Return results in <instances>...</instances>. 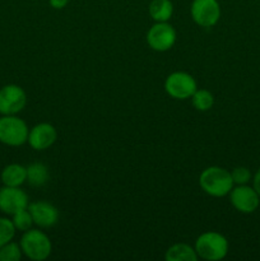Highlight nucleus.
I'll return each instance as SVG.
<instances>
[{
	"instance_id": "obj_1",
	"label": "nucleus",
	"mask_w": 260,
	"mask_h": 261,
	"mask_svg": "<svg viewBox=\"0 0 260 261\" xmlns=\"http://www.w3.org/2000/svg\"><path fill=\"white\" fill-rule=\"evenodd\" d=\"M199 185L208 195L222 198L229 194L235 184L229 171L218 166H212L200 173Z\"/></svg>"
},
{
	"instance_id": "obj_2",
	"label": "nucleus",
	"mask_w": 260,
	"mask_h": 261,
	"mask_svg": "<svg viewBox=\"0 0 260 261\" xmlns=\"http://www.w3.org/2000/svg\"><path fill=\"white\" fill-rule=\"evenodd\" d=\"M195 251L196 255L204 260H222L228 252V241L218 232H205L196 239Z\"/></svg>"
},
{
	"instance_id": "obj_3",
	"label": "nucleus",
	"mask_w": 260,
	"mask_h": 261,
	"mask_svg": "<svg viewBox=\"0 0 260 261\" xmlns=\"http://www.w3.org/2000/svg\"><path fill=\"white\" fill-rule=\"evenodd\" d=\"M22 252L33 261H42L47 259L53 250L50 239L38 229H28L20 239Z\"/></svg>"
},
{
	"instance_id": "obj_4",
	"label": "nucleus",
	"mask_w": 260,
	"mask_h": 261,
	"mask_svg": "<svg viewBox=\"0 0 260 261\" xmlns=\"http://www.w3.org/2000/svg\"><path fill=\"white\" fill-rule=\"evenodd\" d=\"M25 122L14 115H4L0 119V142L10 147H19L28 140Z\"/></svg>"
},
{
	"instance_id": "obj_5",
	"label": "nucleus",
	"mask_w": 260,
	"mask_h": 261,
	"mask_svg": "<svg viewBox=\"0 0 260 261\" xmlns=\"http://www.w3.org/2000/svg\"><path fill=\"white\" fill-rule=\"evenodd\" d=\"M165 89L172 98L188 99L191 98L198 87L193 75L185 71H175L166 78Z\"/></svg>"
},
{
	"instance_id": "obj_6",
	"label": "nucleus",
	"mask_w": 260,
	"mask_h": 261,
	"mask_svg": "<svg viewBox=\"0 0 260 261\" xmlns=\"http://www.w3.org/2000/svg\"><path fill=\"white\" fill-rule=\"evenodd\" d=\"M191 18L200 27H213L221 18V7L218 0H193Z\"/></svg>"
},
{
	"instance_id": "obj_7",
	"label": "nucleus",
	"mask_w": 260,
	"mask_h": 261,
	"mask_svg": "<svg viewBox=\"0 0 260 261\" xmlns=\"http://www.w3.org/2000/svg\"><path fill=\"white\" fill-rule=\"evenodd\" d=\"M176 42V31L167 22H157L147 32V43L152 50L165 53Z\"/></svg>"
},
{
	"instance_id": "obj_8",
	"label": "nucleus",
	"mask_w": 260,
	"mask_h": 261,
	"mask_svg": "<svg viewBox=\"0 0 260 261\" xmlns=\"http://www.w3.org/2000/svg\"><path fill=\"white\" fill-rule=\"evenodd\" d=\"M229 200L233 208L240 213H254L260 204V195L254 188L247 185H237L229 191Z\"/></svg>"
},
{
	"instance_id": "obj_9",
	"label": "nucleus",
	"mask_w": 260,
	"mask_h": 261,
	"mask_svg": "<svg viewBox=\"0 0 260 261\" xmlns=\"http://www.w3.org/2000/svg\"><path fill=\"white\" fill-rule=\"evenodd\" d=\"M27 103L25 92L15 84H8L0 89V114L15 115Z\"/></svg>"
},
{
	"instance_id": "obj_10",
	"label": "nucleus",
	"mask_w": 260,
	"mask_h": 261,
	"mask_svg": "<svg viewBox=\"0 0 260 261\" xmlns=\"http://www.w3.org/2000/svg\"><path fill=\"white\" fill-rule=\"evenodd\" d=\"M28 208L27 194L19 188L4 186L0 189V211L13 216L17 212Z\"/></svg>"
},
{
	"instance_id": "obj_11",
	"label": "nucleus",
	"mask_w": 260,
	"mask_h": 261,
	"mask_svg": "<svg viewBox=\"0 0 260 261\" xmlns=\"http://www.w3.org/2000/svg\"><path fill=\"white\" fill-rule=\"evenodd\" d=\"M58 139V132L48 122H41L33 126L28 133V140L31 147L36 150H45L50 148Z\"/></svg>"
},
{
	"instance_id": "obj_12",
	"label": "nucleus",
	"mask_w": 260,
	"mask_h": 261,
	"mask_svg": "<svg viewBox=\"0 0 260 261\" xmlns=\"http://www.w3.org/2000/svg\"><path fill=\"white\" fill-rule=\"evenodd\" d=\"M28 211L32 216L33 223L41 228H48L55 226L59 219V211L56 206L47 201H35L28 204Z\"/></svg>"
},
{
	"instance_id": "obj_13",
	"label": "nucleus",
	"mask_w": 260,
	"mask_h": 261,
	"mask_svg": "<svg viewBox=\"0 0 260 261\" xmlns=\"http://www.w3.org/2000/svg\"><path fill=\"white\" fill-rule=\"evenodd\" d=\"M2 181L5 186L19 188L27 181V167L18 163L7 166L2 172Z\"/></svg>"
},
{
	"instance_id": "obj_14",
	"label": "nucleus",
	"mask_w": 260,
	"mask_h": 261,
	"mask_svg": "<svg viewBox=\"0 0 260 261\" xmlns=\"http://www.w3.org/2000/svg\"><path fill=\"white\" fill-rule=\"evenodd\" d=\"M165 257L167 261H196L199 259L195 249L186 244L172 245L166 251Z\"/></svg>"
},
{
	"instance_id": "obj_15",
	"label": "nucleus",
	"mask_w": 260,
	"mask_h": 261,
	"mask_svg": "<svg viewBox=\"0 0 260 261\" xmlns=\"http://www.w3.org/2000/svg\"><path fill=\"white\" fill-rule=\"evenodd\" d=\"M173 13L171 0H152L149 4V15L155 22H167Z\"/></svg>"
},
{
	"instance_id": "obj_16",
	"label": "nucleus",
	"mask_w": 260,
	"mask_h": 261,
	"mask_svg": "<svg viewBox=\"0 0 260 261\" xmlns=\"http://www.w3.org/2000/svg\"><path fill=\"white\" fill-rule=\"evenodd\" d=\"M48 171L42 163H31L27 167V181L32 186H42L47 182Z\"/></svg>"
},
{
	"instance_id": "obj_17",
	"label": "nucleus",
	"mask_w": 260,
	"mask_h": 261,
	"mask_svg": "<svg viewBox=\"0 0 260 261\" xmlns=\"http://www.w3.org/2000/svg\"><path fill=\"white\" fill-rule=\"evenodd\" d=\"M191 102L198 111H208L214 105V97L206 89H196L191 96Z\"/></svg>"
},
{
	"instance_id": "obj_18",
	"label": "nucleus",
	"mask_w": 260,
	"mask_h": 261,
	"mask_svg": "<svg viewBox=\"0 0 260 261\" xmlns=\"http://www.w3.org/2000/svg\"><path fill=\"white\" fill-rule=\"evenodd\" d=\"M12 222L13 224H14L15 229H18V231H24V232L28 231V229H31V227H32L33 224L32 216H31L28 208L13 214Z\"/></svg>"
},
{
	"instance_id": "obj_19",
	"label": "nucleus",
	"mask_w": 260,
	"mask_h": 261,
	"mask_svg": "<svg viewBox=\"0 0 260 261\" xmlns=\"http://www.w3.org/2000/svg\"><path fill=\"white\" fill-rule=\"evenodd\" d=\"M22 257V249L14 242H8L0 247V261H19Z\"/></svg>"
},
{
	"instance_id": "obj_20",
	"label": "nucleus",
	"mask_w": 260,
	"mask_h": 261,
	"mask_svg": "<svg viewBox=\"0 0 260 261\" xmlns=\"http://www.w3.org/2000/svg\"><path fill=\"white\" fill-rule=\"evenodd\" d=\"M15 234V227L10 219L0 218V247L13 240Z\"/></svg>"
},
{
	"instance_id": "obj_21",
	"label": "nucleus",
	"mask_w": 260,
	"mask_h": 261,
	"mask_svg": "<svg viewBox=\"0 0 260 261\" xmlns=\"http://www.w3.org/2000/svg\"><path fill=\"white\" fill-rule=\"evenodd\" d=\"M232 180L236 185H246L251 180V173L246 167H236L231 172Z\"/></svg>"
},
{
	"instance_id": "obj_22",
	"label": "nucleus",
	"mask_w": 260,
	"mask_h": 261,
	"mask_svg": "<svg viewBox=\"0 0 260 261\" xmlns=\"http://www.w3.org/2000/svg\"><path fill=\"white\" fill-rule=\"evenodd\" d=\"M69 0H50V5L54 9H63L68 5Z\"/></svg>"
},
{
	"instance_id": "obj_23",
	"label": "nucleus",
	"mask_w": 260,
	"mask_h": 261,
	"mask_svg": "<svg viewBox=\"0 0 260 261\" xmlns=\"http://www.w3.org/2000/svg\"><path fill=\"white\" fill-rule=\"evenodd\" d=\"M252 188H254L255 190H256V193L260 195V168L257 170V172L255 173L254 176V186H252Z\"/></svg>"
}]
</instances>
